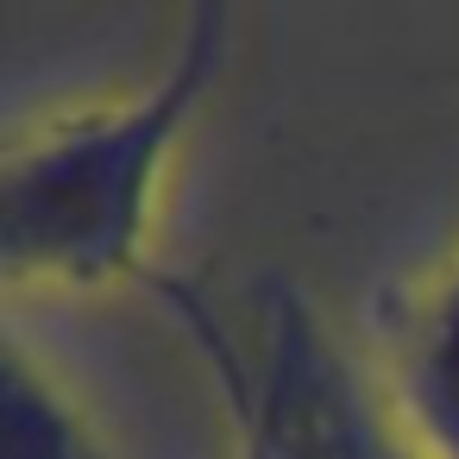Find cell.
<instances>
[{
	"instance_id": "obj_1",
	"label": "cell",
	"mask_w": 459,
	"mask_h": 459,
	"mask_svg": "<svg viewBox=\"0 0 459 459\" xmlns=\"http://www.w3.org/2000/svg\"><path fill=\"white\" fill-rule=\"evenodd\" d=\"M227 7H195L164 76L95 114L13 139L0 177V252L26 283H120L145 277L170 158L214 95L227 64Z\"/></svg>"
},
{
	"instance_id": "obj_2",
	"label": "cell",
	"mask_w": 459,
	"mask_h": 459,
	"mask_svg": "<svg viewBox=\"0 0 459 459\" xmlns=\"http://www.w3.org/2000/svg\"><path fill=\"white\" fill-rule=\"evenodd\" d=\"M164 296L189 308L202 352L221 371L227 421L252 434L258 459H428L390 409L371 359L346 352L296 290L271 296L252 359L208 308H195L189 290L164 283Z\"/></svg>"
},
{
	"instance_id": "obj_3",
	"label": "cell",
	"mask_w": 459,
	"mask_h": 459,
	"mask_svg": "<svg viewBox=\"0 0 459 459\" xmlns=\"http://www.w3.org/2000/svg\"><path fill=\"white\" fill-rule=\"evenodd\" d=\"M371 371L415 446L428 459H459V252L390 308Z\"/></svg>"
},
{
	"instance_id": "obj_4",
	"label": "cell",
	"mask_w": 459,
	"mask_h": 459,
	"mask_svg": "<svg viewBox=\"0 0 459 459\" xmlns=\"http://www.w3.org/2000/svg\"><path fill=\"white\" fill-rule=\"evenodd\" d=\"M0 421H7V459H108L82 409L64 396V384L20 346L7 340L0 365Z\"/></svg>"
},
{
	"instance_id": "obj_5",
	"label": "cell",
	"mask_w": 459,
	"mask_h": 459,
	"mask_svg": "<svg viewBox=\"0 0 459 459\" xmlns=\"http://www.w3.org/2000/svg\"><path fill=\"white\" fill-rule=\"evenodd\" d=\"M233 459H258V446H252V434L233 421Z\"/></svg>"
}]
</instances>
